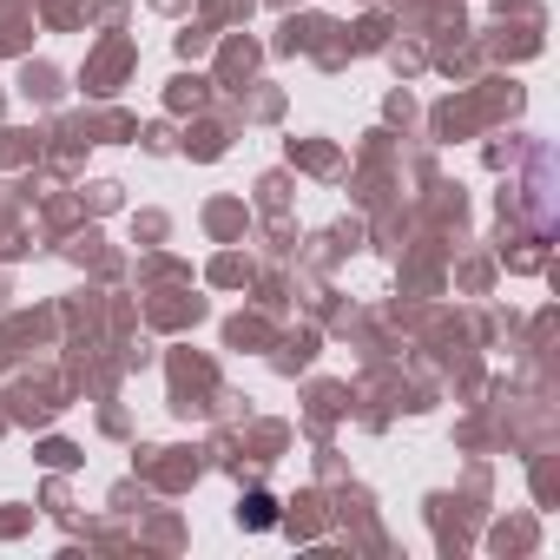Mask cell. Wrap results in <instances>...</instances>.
<instances>
[{
	"label": "cell",
	"instance_id": "cell-1",
	"mask_svg": "<svg viewBox=\"0 0 560 560\" xmlns=\"http://www.w3.org/2000/svg\"><path fill=\"white\" fill-rule=\"evenodd\" d=\"M244 521H250V527H270V521H277V501H270V494H244Z\"/></svg>",
	"mask_w": 560,
	"mask_h": 560
}]
</instances>
